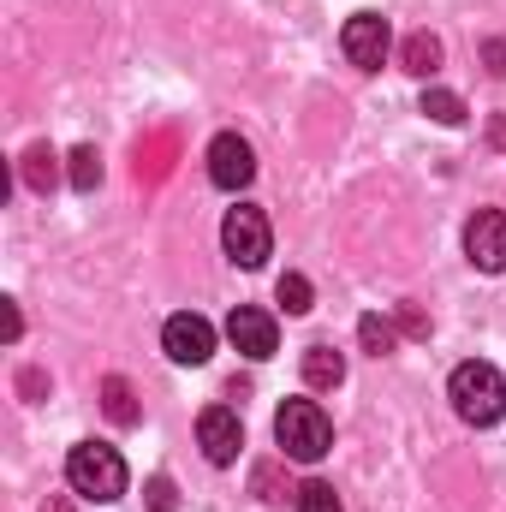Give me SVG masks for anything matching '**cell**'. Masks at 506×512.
Here are the masks:
<instances>
[{
	"instance_id": "4",
	"label": "cell",
	"mask_w": 506,
	"mask_h": 512,
	"mask_svg": "<svg viewBox=\"0 0 506 512\" xmlns=\"http://www.w3.org/2000/svg\"><path fill=\"white\" fill-rule=\"evenodd\" d=\"M221 245H227V256H233L239 268H262V262L274 256V233H268V215H262V209H251V203L227 209V221H221Z\"/></svg>"
},
{
	"instance_id": "3",
	"label": "cell",
	"mask_w": 506,
	"mask_h": 512,
	"mask_svg": "<svg viewBox=\"0 0 506 512\" xmlns=\"http://www.w3.org/2000/svg\"><path fill=\"white\" fill-rule=\"evenodd\" d=\"M66 483L84 495V501H120L126 495V459L108 447V441H78L66 453Z\"/></svg>"
},
{
	"instance_id": "17",
	"label": "cell",
	"mask_w": 506,
	"mask_h": 512,
	"mask_svg": "<svg viewBox=\"0 0 506 512\" xmlns=\"http://www.w3.org/2000/svg\"><path fill=\"white\" fill-rule=\"evenodd\" d=\"M24 185H30V191H54V155H48L42 143L24 155Z\"/></svg>"
},
{
	"instance_id": "14",
	"label": "cell",
	"mask_w": 506,
	"mask_h": 512,
	"mask_svg": "<svg viewBox=\"0 0 506 512\" xmlns=\"http://www.w3.org/2000/svg\"><path fill=\"white\" fill-rule=\"evenodd\" d=\"M423 114H429L435 126H465V102H459L453 90H423Z\"/></svg>"
},
{
	"instance_id": "11",
	"label": "cell",
	"mask_w": 506,
	"mask_h": 512,
	"mask_svg": "<svg viewBox=\"0 0 506 512\" xmlns=\"http://www.w3.org/2000/svg\"><path fill=\"white\" fill-rule=\"evenodd\" d=\"M399 60H405V72H411V78H435V72H441V36L411 30V36H405V48H399Z\"/></svg>"
},
{
	"instance_id": "5",
	"label": "cell",
	"mask_w": 506,
	"mask_h": 512,
	"mask_svg": "<svg viewBox=\"0 0 506 512\" xmlns=\"http://www.w3.org/2000/svg\"><path fill=\"white\" fill-rule=\"evenodd\" d=\"M340 48H346V60H352V66L381 72V60H387V48H393V30H387V18H381V12H352V18H346V30H340Z\"/></svg>"
},
{
	"instance_id": "7",
	"label": "cell",
	"mask_w": 506,
	"mask_h": 512,
	"mask_svg": "<svg viewBox=\"0 0 506 512\" xmlns=\"http://www.w3.org/2000/svg\"><path fill=\"white\" fill-rule=\"evenodd\" d=\"M209 179H215L221 191H245L256 179V149L239 131H221V137L209 143Z\"/></svg>"
},
{
	"instance_id": "15",
	"label": "cell",
	"mask_w": 506,
	"mask_h": 512,
	"mask_svg": "<svg viewBox=\"0 0 506 512\" xmlns=\"http://www.w3.org/2000/svg\"><path fill=\"white\" fill-rule=\"evenodd\" d=\"M274 298L286 304V316H310V310H316V304H310L316 292H310V280H304V274H280V286H274Z\"/></svg>"
},
{
	"instance_id": "9",
	"label": "cell",
	"mask_w": 506,
	"mask_h": 512,
	"mask_svg": "<svg viewBox=\"0 0 506 512\" xmlns=\"http://www.w3.org/2000/svg\"><path fill=\"white\" fill-rule=\"evenodd\" d=\"M465 256L483 268V274H501L506 268V209H477L471 227H465Z\"/></svg>"
},
{
	"instance_id": "6",
	"label": "cell",
	"mask_w": 506,
	"mask_h": 512,
	"mask_svg": "<svg viewBox=\"0 0 506 512\" xmlns=\"http://www.w3.org/2000/svg\"><path fill=\"white\" fill-rule=\"evenodd\" d=\"M161 346H167V358H173V364H209V358H215V328H209V316L179 310V316H167Z\"/></svg>"
},
{
	"instance_id": "2",
	"label": "cell",
	"mask_w": 506,
	"mask_h": 512,
	"mask_svg": "<svg viewBox=\"0 0 506 512\" xmlns=\"http://www.w3.org/2000/svg\"><path fill=\"white\" fill-rule=\"evenodd\" d=\"M274 441H280L286 459L316 465V459H328V447H334V423H328V411H322L316 399H286V405L274 411Z\"/></svg>"
},
{
	"instance_id": "20",
	"label": "cell",
	"mask_w": 506,
	"mask_h": 512,
	"mask_svg": "<svg viewBox=\"0 0 506 512\" xmlns=\"http://www.w3.org/2000/svg\"><path fill=\"white\" fill-rule=\"evenodd\" d=\"M149 512H173V483L167 477H149Z\"/></svg>"
},
{
	"instance_id": "16",
	"label": "cell",
	"mask_w": 506,
	"mask_h": 512,
	"mask_svg": "<svg viewBox=\"0 0 506 512\" xmlns=\"http://www.w3.org/2000/svg\"><path fill=\"white\" fill-rule=\"evenodd\" d=\"M102 185V155L84 143V149H72V191H96Z\"/></svg>"
},
{
	"instance_id": "8",
	"label": "cell",
	"mask_w": 506,
	"mask_h": 512,
	"mask_svg": "<svg viewBox=\"0 0 506 512\" xmlns=\"http://www.w3.org/2000/svg\"><path fill=\"white\" fill-rule=\"evenodd\" d=\"M197 441H203V459H209V465H233L239 447H245L239 411H233V405H209V411L197 417Z\"/></svg>"
},
{
	"instance_id": "13",
	"label": "cell",
	"mask_w": 506,
	"mask_h": 512,
	"mask_svg": "<svg viewBox=\"0 0 506 512\" xmlns=\"http://www.w3.org/2000/svg\"><path fill=\"white\" fill-rule=\"evenodd\" d=\"M102 411H108L120 429H131V423H137V399H131V387L120 382V376H108V382H102Z\"/></svg>"
},
{
	"instance_id": "18",
	"label": "cell",
	"mask_w": 506,
	"mask_h": 512,
	"mask_svg": "<svg viewBox=\"0 0 506 512\" xmlns=\"http://www.w3.org/2000/svg\"><path fill=\"white\" fill-rule=\"evenodd\" d=\"M358 340L381 358V352H393V340H399V334H393V322H387V316H364V322H358Z\"/></svg>"
},
{
	"instance_id": "10",
	"label": "cell",
	"mask_w": 506,
	"mask_h": 512,
	"mask_svg": "<svg viewBox=\"0 0 506 512\" xmlns=\"http://www.w3.org/2000/svg\"><path fill=\"white\" fill-rule=\"evenodd\" d=\"M227 340L245 352V358H274L280 352V328H274V316L268 310H256V304H239L233 316H227Z\"/></svg>"
},
{
	"instance_id": "1",
	"label": "cell",
	"mask_w": 506,
	"mask_h": 512,
	"mask_svg": "<svg viewBox=\"0 0 506 512\" xmlns=\"http://www.w3.org/2000/svg\"><path fill=\"white\" fill-rule=\"evenodd\" d=\"M447 399H453V411H459L471 429H495V423L506 417V382H501V370L483 364V358H471V364L453 370Z\"/></svg>"
},
{
	"instance_id": "12",
	"label": "cell",
	"mask_w": 506,
	"mask_h": 512,
	"mask_svg": "<svg viewBox=\"0 0 506 512\" xmlns=\"http://www.w3.org/2000/svg\"><path fill=\"white\" fill-rule=\"evenodd\" d=\"M304 382L310 387H340L346 382V358H340L334 346H310V352H304Z\"/></svg>"
},
{
	"instance_id": "19",
	"label": "cell",
	"mask_w": 506,
	"mask_h": 512,
	"mask_svg": "<svg viewBox=\"0 0 506 512\" xmlns=\"http://www.w3.org/2000/svg\"><path fill=\"white\" fill-rule=\"evenodd\" d=\"M298 512H346V507H340L334 483H304L298 489Z\"/></svg>"
}]
</instances>
